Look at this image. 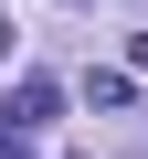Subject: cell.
Returning a JSON list of instances; mask_svg holds the SVG:
<instances>
[{
    "label": "cell",
    "mask_w": 148,
    "mask_h": 159,
    "mask_svg": "<svg viewBox=\"0 0 148 159\" xmlns=\"http://www.w3.org/2000/svg\"><path fill=\"white\" fill-rule=\"evenodd\" d=\"M127 96H137V85H127V74H85V106H95V117H116Z\"/></svg>",
    "instance_id": "7a4b0ae2"
},
{
    "label": "cell",
    "mask_w": 148,
    "mask_h": 159,
    "mask_svg": "<svg viewBox=\"0 0 148 159\" xmlns=\"http://www.w3.org/2000/svg\"><path fill=\"white\" fill-rule=\"evenodd\" d=\"M0 53H11V21H0Z\"/></svg>",
    "instance_id": "277c9868"
},
{
    "label": "cell",
    "mask_w": 148,
    "mask_h": 159,
    "mask_svg": "<svg viewBox=\"0 0 148 159\" xmlns=\"http://www.w3.org/2000/svg\"><path fill=\"white\" fill-rule=\"evenodd\" d=\"M11 117H21V127L63 117V85H53V74H21V85H11Z\"/></svg>",
    "instance_id": "6da1fadb"
},
{
    "label": "cell",
    "mask_w": 148,
    "mask_h": 159,
    "mask_svg": "<svg viewBox=\"0 0 148 159\" xmlns=\"http://www.w3.org/2000/svg\"><path fill=\"white\" fill-rule=\"evenodd\" d=\"M0 159H32V127L11 117V96H0Z\"/></svg>",
    "instance_id": "3957f363"
}]
</instances>
